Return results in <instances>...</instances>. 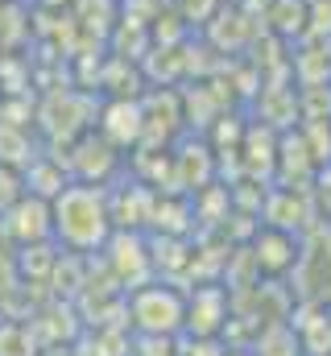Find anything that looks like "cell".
<instances>
[{
    "label": "cell",
    "mask_w": 331,
    "mask_h": 356,
    "mask_svg": "<svg viewBox=\"0 0 331 356\" xmlns=\"http://www.w3.org/2000/svg\"><path fill=\"white\" fill-rule=\"evenodd\" d=\"M116 232L112 199L99 182H67L50 199V236L71 253H99Z\"/></svg>",
    "instance_id": "1"
},
{
    "label": "cell",
    "mask_w": 331,
    "mask_h": 356,
    "mask_svg": "<svg viewBox=\"0 0 331 356\" xmlns=\"http://www.w3.org/2000/svg\"><path fill=\"white\" fill-rule=\"evenodd\" d=\"M129 315L141 336H178L186 327V298L174 286H133Z\"/></svg>",
    "instance_id": "2"
},
{
    "label": "cell",
    "mask_w": 331,
    "mask_h": 356,
    "mask_svg": "<svg viewBox=\"0 0 331 356\" xmlns=\"http://www.w3.org/2000/svg\"><path fill=\"white\" fill-rule=\"evenodd\" d=\"M4 216V228L21 241V245H38V241H46L50 236V199H38V195H21L8 211H0Z\"/></svg>",
    "instance_id": "3"
},
{
    "label": "cell",
    "mask_w": 331,
    "mask_h": 356,
    "mask_svg": "<svg viewBox=\"0 0 331 356\" xmlns=\"http://www.w3.org/2000/svg\"><path fill=\"white\" fill-rule=\"evenodd\" d=\"M0 356H33V336H29V327L4 323V327H0Z\"/></svg>",
    "instance_id": "4"
},
{
    "label": "cell",
    "mask_w": 331,
    "mask_h": 356,
    "mask_svg": "<svg viewBox=\"0 0 331 356\" xmlns=\"http://www.w3.org/2000/svg\"><path fill=\"white\" fill-rule=\"evenodd\" d=\"M21 195H25V178L17 175L13 166H4V162H0V211H8Z\"/></svg>",
    "instance_id": "5"
}]
</instances>
